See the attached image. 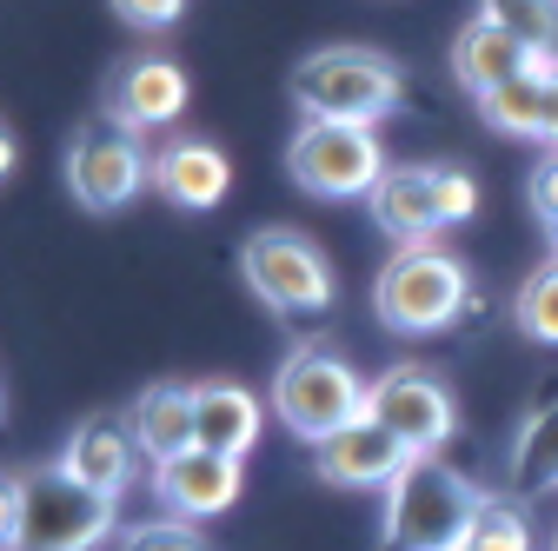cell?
<instances>
[{
  "label": "cell",
  "instance_id": "6da1fadb",
  "mask_svg": "<svg viewBox=\"0 0 558 551\" xmlns=\"http://www.w3.org/2000/svg\"><path fill=\"white\" fill-rule=\"evenodd\" d=\"M0 538L8 551H100L113 538V499L81 486L60 458L14 465L0 499Z\"/></svg>",
  "mask_w": 558,
  "mask_h": 551
},
{
  "label": "cell",
  "instance_id": "7a4b0ae2",
  "mask_svg": "<svg viewBox=\"0 0 558 551\" xmlns=\"http://www.w3.org/2000/svg\"><path fill=\"white\" fill-rule=\"evenodd\" d=\"M485 492L439 452H412V465L386 486L379 512V544L386 551H459Z\"/></svg>",
  "mask_w": 558,
  "mask_h": 551
},
{
  "label": "cell",
  "instance_id": "3957f363",
  "mask_svg": "<svg viewBox=\"0 0 558 551\" xmlns=\"http://www.w3.org/2000/svg\"><path fill=\"white\" fill-rule=\"evenodd\" d=\"M405 100V66L379 47H319L293 66V107L300 120H345L379 126Z\"/></svg>",
  "mask_w": 558,
  "mask_h": 551
},
{
  "label": "cell",
  "instance_id": "277c9868",
  "mask_svg": "<svg viewBox=\"0 0 558 551\" xmlns=\"http://www.w3.org/2000/svg\"><path fill=\"white\" fill-rule=\"evenodd\" d=\"M366 392H373V379H360L353 359H339L332 346H293L272 372L266 405L279 412V426L293 439L319 445V439L345 432L353 419H366Z\"/></svg>",
  "mask_w": 558,
  "mask_h": 551
},
{
  "label": "cell",
  "instance_id": "5b68a950",
  "mask_svg": "<svg viewBox=\"0 0 558 551\" xmlns=\"http://www.w3.org/2000/svg\"><path fill=\"white\" fill-rule=\"evenodd\" d=\"M465 293H472V272L452 253L399 246L373 280V313L392 339H433L465 313Z\"/></svg>",
  "mask_w": 558,
  "mask_h": 551
},
{
  "label": "cell",
  "instance_id": "8992f818",
  "mask_svg": "<svg viewBox=\"0 0 558 551\" xmlns=\"http://www.w3.org/2000/svg\"><path fill=\"white\" fill-rule=\"evenodd\" d=\"M240 280H246V293H253L266 313H279V319H319V313H332V299H339L332 259H326L300 226H259V233H246V240H240Z\"/></svg>",
  "mask_w": 558,
  "mask_h": 551
},
{
  "label": "cell",
  "instance_id": "52a82bcc",
  "mask_svg": "<svg viewBox=\"0 0 558 551\" xmlns=\"http://www.w3.org/2000/svg\"><path fill=\"white\" fill-rule=\"evenodd\" d=\"M386 140L379 126H345V120H300L293 147H287V173L300 193L313 199H373V186L386 180Z\"/></svg>",
  "mask_w": 558,
  "mask_h": 551
},
{
  "label": "cell",
  "instance_id": "ba28073f",
  "mask_svg": "<svg viewBox=\"0 0 558 551\" xmlns=\"http://www.w3.org/2000/svg\"><path fill=\"white\" fill-rule=\"evenodd\" d=\"M66 193H74L81 213H120V206L140 199V186H154V160L140 147V133L100 120V126H81L74 140H66Z\"/></svg>",
  "mask_w": 558,
  "mask_h": 551
},
{
  "label": "cell",
  "instance_id": "9c48e42d",
  "mask_svg": "<svg viewBox=\"0 0 558 551\" xmlns=\"http://www.w3.org/2000/svg\"><path fill=\"white\" fill-rule=\"evenodd\" d=\"M366 419H379L392 439H405L412 452H439L459 426L452 385L426 366H386L366 392Z\"/></svg>",
  "mask_w": 558,
  "mask_h": 551
},
{
  "label": "cell",
  "instance_id": "30bf717a",
  "mask_svg": "<svg viewBox=\"0 0 558 551\" xmlns=\"http://www.w3.org/2000/svg\"><path fill=\"white\" fill-rule=\"evenodd\" d=\"M107 120L126 133H160L186 113V66L173 53H126L100 94Z\"/></svg>",
  "mask_w": 558,
  "mask_h": 551
},
{
  "label": "cell",
  "instance_id": "8fae6325",
  "mask_svg": "<svg viewBox=\"0 0 558 551\" xmlns=\"http://www.w3.org/2000/svg\"><path fill=\"white\" fill-rule=\"evenodd\" d=\"M240 486H246V458L206 452V445H193V452L154 465V492H160V505H167L173 518H186V525H206V518L233 512V505H240Z\"/></svg>",
  "mask_w": 558,
  "mask_h": 551
},
{
  "label": "cell",
  "instance_id": "7c38bea8",
  "mask_svg": "<svg viewBox=\"0 0 558 551\" xmlns=\"http://www.w3.org/2000/svg\"><path fill=\"white\" fill-rule=\"evenodd\" d=\"M405 465H412V445L392 439L379 419H353L345 432L313 445V472L326 478V486H339V492H386Z\"/></svg>",
  "mask_w": 558,
  "mask_h": 551
},
{
  "label": "cell",
  "instance_id": "4fadbf2b",
  "mask_svg": "<svg viewBox=\"0 0 558 551\" xmlns=\"http://www.w3.org/2000/svg\"><path fill=\"white\" fill-rule=\"evenodd\" d=\"M373 226L392 240V246H433L446 233V206H439V160H405V167H386V180L373 186L366 199Z\"/></svg>",
  "mask_w": 558,
  "mask_h": 551
},
{
  "label": "cell",
  "instance_id": "5bb4252c",
  "mask_svg": "<svg viewBox=\"0 0 558 551\" xmlns=\"http://www.w3.org/2000/svg\"><path fill=\"white\" fill-rule=\"evenodd\" d=\"M126 426H133L140 452H147L154 465L193 452V445H199V385H180V379L140 385V399L126 405Z\"/></svg>",
  "mask_w": 558,
  "mask_h": 551
},
{
  "label": "cell",
  "instance_id": "9a60e30c",
  "mask_svg": "<svg viewBox=\"0 0 558 551\" xmlns=\"http://www.w3.org/2000/svg\"><path fill=\"white\" fill-rule=\"evenodd\" d=\"M154 193L186 206V213H214L233 193V160L214 140H167L154 154Z\"/></svg>",
  "mask_w": 558,
  "mask_h": 551
},
{
  "label": "cell",
  "instance_id": "2e32d148",
  "mask_svg": "<svg viewBox=\"0 0 558 551\" xmlns=\"http://www.w3.org/2000/svg\"><path fill=\"white\" fill-rule=\"evenodd\" d=\"M532 47L525 40H512L506 27H493L485 14H472L459 34H452V81L472 94V100H485V94H499L506 81H519V74H532Z\"/></svg>",
  "mask_w": 558,
  "mask_h": 551
},
{
  "label": "cell",
  "instance_id": "e0dca14e",
  "mask_svg": "<svg viewBox=\"0 0 558 551\" xmlns=\"http://www.w3.org/2000/svg\"><path fill=\"white\" fill-rule=\"evenodd\" d=\"M140 458H147V452H140V439H133L126 419H87V426H74V439H66V452H60V465L74 472L81 486L107 492V499H120L133 486Z\"/></svg>",
  "mask_w": 558,
  "mask_h": 551
},
{
  "label": "cell",
  "instance_id": "ac0fdd59",
  "mask_svg": "<svg viewBox=\"0 0 558 551\" xmlns=\"http://www.w3.org/2000/svg\"><path fill=\"white\" fill-rule=\"evenodd\" d=\"M266 432V399L246 392L240 379H206L199 385V445L206 452H227V458H246Z\"/></svg>",
  "mask_w": 558,
  "mask_h": 551
},
{
  "label": "cell",
  "instance_id": "d6986e66",
  "mask_svg": "<svg viewBox=\"0 0 558 551\" xmlns=\"http://www.w3.org/2000/svg\"><path fill=\"white\" fill-rule=\"evenodd\" d=\"M512 499H545L558 492V399L532 405L525 426L512 432Z\"/></svg>",
  "mask_w": 558,
  "mask_h": 551
},
{
  "label": "cell",
  "instance_id": "ffe728a7",
  "mask_svg": "<svg viewBox=\"0 0 558 551\" xmlns=\"http://www.w3.org/2000/svg\"><path fill=\"white\" fill-rule=\"evenodd\" d=\"M551 66H558V53H538L532 74L506 81L499 94H485V100H478L485 126H493V133H512V140H538V107H545V74H551Z\"/></svg>",
  "mask_w": 558,
  "mask_h": 551
},
{
  "label": "cell",
  "instance_id": "44dd1931",
  "mask_svg": "<svg viewBox=\"0 0 558 551\" xmlns=\"http://www.w3.org/2000/svg\"><path fill=\"white\" fill-rule=\"evenodd\" d=\"M512 326L532 346H558V259L525 272V286L512 293Z\"/></svg>",
  "mask_w": 558,
  "mask_h": 551
},
{
  "label": "cell",
  "instance_id": "7402d4cb",
  "mask_svg": "<svg viewBox=\"0 0 558 551\" xmlns=\"http://www.w3.org/2000/svg\"><path fill=\"white\" fill-rule=\"evenodd\" d=\"M478 14L532 53H558V0H478Z\"/></svg>",
  "mask_w": 558,
  "mask_h": 551
},
{
  "label": "cell",
  "instance_id": "603a6c76",
  "mask_svg": "<svg viewBox=\"0 0 558 551\" xmlns=\"http://www.w3.org/2000/svg\"><path fill=\"white\" fill-rule=\"evenodd\" d=\"M459 551H532V525H525L519 499H485Z\"/></svg>",
  "mask_w": 558,
  "mask_h": 551
},
{
  "label": "cell",
  "instance_id": "cb8c5ba5",
  "mask_svg": "<svg viewBox=\"0 0 558 551\" xmlns=\"http://www.w3.org/2000/svg\"><path fill=\"white\" fill-rule=\"evenodd\" d=\"M120 551H214V544H206V531L186 525V518H147V525L120 531Z\"/></svg>",
  "mask_w": 558,
  "mask_h": 551
},
{
  "label": "cell",
  "instance_id": "d4e9b609",
  "mask_svg": "<svg viewBox=\"0 0 558 551\" xmlns=\"http://www.w3.org/2000/svg\"><path fill=\"white\" fill-rule=\"evenodd\" d=\"M107 8H113V21L133 27V34H167V27L186 21V0H107Z\"/></svg>",
  "mask_w": 558,
  "mask_h": 551
},
{
  "label": "cell",
  "instance_id": "484cf974",
  "mask_svg": "<svg viewBox=\"0 0 558 551\" xmlns=\"http://www.w3.org/2000/svg\"><path fill=\"white\" fill-rule=\"evenodd\" d=\"M439 206H446V226L478 213V180L465 167H452V160H439Z\"/></svg>",
  "mask_w": 558,
  "mask_h": 551
},
{
  "label": "cell",
  "instance_id": "4316f807",
  "mask_svg": "<svg viewBox=\"0 0 558 551\" xmlns=\"http://www.w3.org/2000/svg\"><path fill=\"white\" fill-rule=\"evenodd\" d=\"M525 199H532L538 226H551V220H558V154H545V160L532 167V180H525Z\"/></svg>",
  "mask_w": 558,
  "mask_h": 551
},
{
  "label": "cell",
  "instance_id": "83f0119b",
  "mask_svg": "<svg viewBox=\"0 0 558 551\" xmlns=\"http://www.w3.org/2000/svg\"><path fill=\"white\" fill-rule=\"evenodd\" d=\"M538 147L558 154V66L545 74V107H538Z\"/></svg>",
  "mask_w": 558,
  "mask_h": 551
},
{
  "label": "cell",
  "instance_id": "f1b7e54d",
  "mask_svg": "<svg viewBox=\"0 0 558 551\" xmlns=\"http://www.w3.org/2000/svg\"><path fill=\"white\" fill-rule=\"evenodd\" d=\"M14 167H21V140H14V126H8V133H0V173L14 180Z\"/></svg>",
  "mask_w": 558,
  "mask_h": 551
},
{
  "label": "cell",
  "instance_id": "f546056e",
  "mask_svg": "<svg viewBox=\"0 0 558 551\" xmlns=\"http://www.w3.org/2000/svg\"><path fill=\"white\" fill-rule=\"evenodd\" d=\"M545 246H551V259H558V220H551V226H545Z\"/></svg>",
  "mask_w": 558,
  "mask_h": 551
},
{
  "label": "cell",
  "instance_id": "4dcf8cb0",
  "mask_svg": "<svg viewBox=\"0 0 558 551\" xmlns=\"http://www.w3.org/2000/svg\"><path fill=\"white\" fill-rule=\"evenodd\" d=\"M551 551H558V538H551Z\"/></svg>",
  "mask_w": 558,
  "mask_h": 551
}]
</instances>
